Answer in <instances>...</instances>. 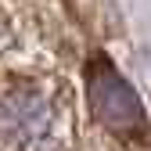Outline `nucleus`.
<instances>
[{
	"label": "nucleus",
	"instance_id": "f03ea898",
	"mask_svg": "<svg viewBox=\"0 0 151 151\" xmlns=\"http://www.w3.org/2000/svg\"><path fill=\"white\" fill-rule=\"evenodd\" d=\"M86 90H90L93 115H97V122L108 133H115L122 140H144L147 119H144L140 97L115 72V65H111L104 54H93L90 58V65H86Z\"/></svg>",
	"mask_w": 151,
	"mask_h": 151
},
{
	"label": "nucleus",
	"instance_id": "f257e3e1",
	"mask_svg": "<svg viewBox=\"0 0 151 151\" xmlns=\"http://www.w3.org/2000/svg\"><path fill=\"white\" fill-rule=\"evenodd\" d=\"M0 151H61L58 97L36 83H14L0 93Z\"/></svg>",
	"mask_w": 151,
	"mask_h": 151
}]
</instances>
